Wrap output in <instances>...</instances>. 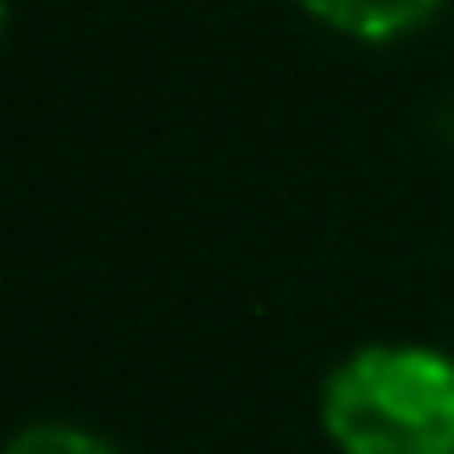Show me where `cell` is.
I'll return each instance as SVG.
<instances>
[{"instance_id": "cell-1", "label": "cell", "mask_w": 454, "mask_h": 454, "mask_svg": "<svg viewBox=\"0 0 454 454\" xmlns=\"http://www.w3.org/2000/svg\"><path fill=\"white\" fill-rule=\"evenodd\" d=\"M321 427L342 454H454V358L417 342L348 353L326 374Z\"/></svg>"}, {"instance_id": "cell-2", "label": "cell", "mask_w": 454, "mask_h": 454, "mask_svg": "<svg viewBox=\"0 0 454 454\" xmlns=\"http://www.w3.org/2000/svg\"><path fill=\"white\" fill-rule=\"evenodd\" d=\"M300 6L342 38L390 43V38H406L411 27H422L438 12V0H300Z\"/></svg>"}, {"instance_id": "cell-3", "label": "cell", "mask_w": 454, "mask_h": 454, "mask_svg": "<svg viewBox=\"0 0 454 454\" xmlns=\"http://www.w3.org/2000/svg\"><path fill=\"white\" fill-rule=\"evenodd\" d=\"M6 454H118V449H107L102 438H91V433H81V427H65V422H38V427L17 433Z\"/></svg>"}]
</instances>
